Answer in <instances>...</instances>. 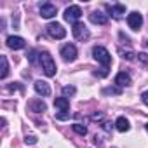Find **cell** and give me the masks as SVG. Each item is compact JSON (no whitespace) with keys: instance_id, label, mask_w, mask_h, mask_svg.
Here are the masks:
<instances>
[{"instance_id":"1","label":"cell","mask_w":148,"mask_h":148,"mask_svg":"<svg viewBox=\"0 0 148 148\" xmlns=\"http://www.w3.org/2000/svg\"><path fill=\"white\" fill-rule=\"evenodd\" d=\"M38 59H40V64H42V70H44L45 75L47 77H54L56 75V63H54L52 56L49 52H40Z\"/></svg>"},{"instance_id":"2","label":"cell","mask_w":148,"mask_h":148,"mask_svg":"<svg viewBox=\"0 0 148 148\" xmlns=\"http://www.w3.org/2000/svg\"><path fill=\"white\" fill-rule=\"evenodd\" d=\"M92 58H94L98 63H101V64H103V68L110 70V64H112V56H110V52H108L105 47L96 45V47L92 49Z\"/></svg>"},{"instance_id":"3","label":"cell","mask_w":148,"mask_h":148,"mask_svg":"<svg viewBox=\"0 0 148 148\" xmlns=\"http://www.w3.org/2000/svg\"><path fill=\"white\" fill-rule=\"evenodd\" d=\"M64 19L68 21V23H71V25H75V23H79V19L82 18V9L79 7V5H70V7H66V11H64Z\"/></svg>"},{"instance_id":"4","label":"cell","mask_w":148,"mask_h":148,"mask_svg":"<svg viewBox=\"0 0 148 148\" xmlns=\"http://www.w3.org/2000/svg\"><path fill=\"white\" fill-rule=\"evenodd\" d=\"M45 28H47V33H49L52 38L61 40V38H64V37H66V30H64V28H63V25H59V23H49Z\"/></svg>"},{"instance_id":"5","label":"cell","mask_w":148,"mask_h":148,"mask_svg":"<svg viewBox=\"0 0 148 148\" xmlns=\"http://www.w3.org/2000/svg\"><path fill=\"white\" fill-rule=\"evenodd\" d=\"M105 9L113 19H120L125 14V5H122V4H106Z\"/></svg>"},{"instance_id":"6","label":"cell","mask_w":148,"mask_h":148,"mask_svg":"<svg viewBox=\"0 0 148 148\" xmlns=\"http://www.w3.org/2000/svg\"><path fill=\"white\" fill-rule=\"evenodd\" d=\"M71 33H73V37H75L77 40H86V38H89V35H91L89 30H87V26L82 25V23H75V25H73Z\"/></svg>"},{"instance_id":"7","label":"cell","mask_w":148,"mask_h":148,"mask_svg":"<svg viewBox=\"0 0 148 148\" xmlns=\"http://www.w3.org/2000/svg\"><path fill=\"white\" fill-rule=\"evenodd\" d=\"M127 25H129L131 30L138 32V30L141 28V25H143V16H141L138 11H132V12L127 16Z\"/></svg>"},{"instance_id":"8","label":"cell","mask_w":148,"mask_h":148,"mask_svg":"<svg viewBox=\"0 0 148 148\" xmlns=\"http://www.w3.org/2000/svg\"><path fill=\"white\" fill-rule=\"evenodd\" d=\"M5 44H7V47L12 49V51H19V49H25V47H26L25 38H23V37H18V35H11V37H7Z\"/></svg>"},{"instance_id":"9","label":"cell","mask_w":148,"mask_h":148,"mask_svg":"<svg viewBox=\"0 0 148 148\" xmlns=\"http://www.w3.org/2000/svg\"><path fill=\"white\" fill-rule=\"evenodd\" d=\"M61 56L64 61H75L77 59V47L73 44H64L61 47Z\"/></svg>"},{"instance_id":"10","label":"cell","mask_w":148,"mask_h":148,"mask_svg":"<svg viewBox=\"0 0 148 148\" xmlns=\"http://www.w3.org/2000/svg\"><path fill=\"white\" fill-rule=\"evenodd\" d=\"M38 11H40V16H42L44 19H51V18H54V16L58 14V9H56V5H54V4H49V2L42 4Z\"/></svg>"},{"instance_id":"11","label":"cell","mask_w":148,"mask_h":148,"mask_svg":"<svg viewBox=\"0 0 148 148\" xmlns=\"http://www.w3.org/2000/svg\"><path fill=\"white\" fill-rule=\"evenodd\" d=\"M33 87H35V92L37 94H40V96H51V87H49V84L45 82V80H37L35 84H33Z\"/></svg>"},{"instance_id":"12","label":"cell","mask_w":148,"mask_h":148,"mask_svg":"<svg viewBox=\"0 0 148 148\" xmlns=\"http://www.w3.org/2000/svg\"><path fill=\"white\" fill-rule=\"evenodd\" d=\"M89 19H91V23H94V25H106V23H108V14H103V12H99V11H94V12L89 14Z\"/></svg>"},{"instance_id":"13","label":"cell","mask_w":148,"mask_h":148,"mask_svg":"<svg viewBox=\"0 0 148 148\" xmlns=\"http://www.w3.org/2000/svg\"><path fill=\"white\" fill-rule=\"evenodd\" d=\"M115 84H117V87H127V86H131V77H129V73H125V71H120L119 75L115 77Z\"/></svg>"},{"instance_id":"14","label":"cell","mask_w":148,"mask_h":148,"mask_svg":"<svg viewBox=\"0 0 148 148\" xmlns=\"http://www.w3.org/2000/svg\"><path fill=\"white\" fill-rule=\"evenodd\" d=\"M28 106H30V110L35 112V113H42V112L47 110V105H45L42 99H32V101L28 103Z\"/></svg>"},{"instance_id":"15","label":"cell","mask_w":148,"mask_h":148,"mask_svg":"<svg viewBox=\"0 0 148 148\" xmlns=\"http://www.w3.org/2000/svg\"><path fill=\"white\" fill-rule=\"evenodd\" d=\"M54 106L59 108L61 112H68V110H70V99L64 98V96H63V98H56V99H54Z\"/></svg>"},{"instance_id":"16","label":"cell","mask_w":148,"mask_h":148,"mask_svg":"<svg viewBox=\"0 0 148 148\" xmlns=\"http://www.w3.org/2000/svg\"><path fill=\"white\" fill-rule=\"evenodd\" d=\"M115 127H117V131H120V132H127V131L131 129L129 120H127L125 117H119L117 122H115Z\"/></svg>"},{"instance_id":"17","label":"cell","mask_w":148,"mask_h":148,"mask_svg":"<svg viewBox=\"0 0 148 148\" xmlns=\"http://www.w3.org/2000/svg\"><path fill=\"white\" fill-rule=\"evenodd\" d=\"M0 61H2V71H0V79H5L7 73H9V63H7V58L5 56H0Z\"/></svg>"},{"instance_id":"18","label":"cell","mask_w":148,"mask_h":148,"mask_svg":"<svg viewBox=\"0 0 148 148\" xmlns=\"http://www.w3.org/2000/svg\"><path fill=\"white\" fill-rule=\"evenodd\" d=\"M119 54H120V56H122L124 59H127V61H132V59L136 58V54H134V52H132L131 49H127V51H125V49L119 47Z\"/></svg>"},{"instance_id":"19","label":"cell","mask_w":148,"mask_h":148,"mask_svg":"<svg viewBox=\"0 0 148 148\" xmlns=\"http://www.w3.org/2000/svg\"><path fill=\"white\" fill-rule=\"evenodd\" d=\"M71 129L75 131L77 134H80V136H86V134H87V127H86L84 124H73Z\"/></svg>"},{"instance_id":"20","label":"cell","mask_w":148,"mask_h":148,"mask_svg":"<svg viewBox=\"0 0 148 148\" xmlns=\"http://www.w3.org/2000/svg\"><path fill=\"white\" fill-rule=\"evenodd\" d=\"M75 92H77V89L73 87V86H64V87H63V96H64V98H66V96H73Z\"/></svg>"},{"instance_id":"21","label":"cell","mask_w":148,"mask_h":148,"mask_svg":"<svg viewBox=\"0 0 148 148\" xmlns=\"http://www.w3.org/2000/svg\"><path fill=\"white\" fill-rule=\"evenodd\" d=\"M103 94H122V89L120 87H106V89H103Z\"/></svg>"},{"instance_id":"22","label":"cell","mask_w":148,"mask_h":148,"mask_svg":"<svg viewBox=\"0 0 148 148\" xmlns=\"http://www.w3.org/2000/svg\"><path fill=\"white\" fill-rule=\"evenodd\" d=\"M26 56H28V61H30V63H37V56H40V54H38L35 49H32V51H28Z\"/></svg>"},{"instance_id":"23","label":"cell","mask_w":148,"mask_h":148,"mask_svg":"<svg viewBox=\"0 0 148 148\" xmlns=\"http://www.w3.org/2000/svg\"><path fill=\"white\" fill-rule=\"evenodd\" d=\"M56 119H58V120H66V119H70V112H61V113H56Z\"/></svg>"},{"instance_id":"24","label":"cell","mask_w":148,"mask_h":148,"mask_svg":"<svg viewBox=\"0 0 148 148\" xmlns=\"http://www.w3.org/2000/svg\"><path fill=\"white\" fill-rule=\"evenodd\" d=\"M25 143L26 145H37V136H26L25 138Z\"/></svg>"},{"instance_id":"25","label":"cell","mask_w":148,"mask_h":148,"mask_svg":"<svg viewBox=\"0 0 148 148\" xmlns=\"http://www.w3.org/2000/svg\"><path fill=\"white\" fill-rule=\"evenodd\" d=\"M136 56L139 58V61H141V63H145V64L148 63V54H145V52H139V54H136Z\"/></svg>"},{"instance_id":"26","label":"cell","mask_w":148,"mask_h":148,"mask_svg":"<svg viewBox=\"0 0 148 148\" xmlns=\"http://www.w3.org/2000/svg\"><path fill=\"white\" fill-rule=\"evenodd\" d=\"M101 125H103V129H105L106 132H110V131H112V122H108V120H103V124H101Z\"/></svg>"},{"instance_id":"27","label":"cell","mask_w":148,"mask_h":148,"mask_svg":"<svg viewBox=\"0 0 148 148\" xmlns=\"http://www.w3.org/2000/svg\"><path fill=\"white\" fill-rule=\"evenodd\" d=\"M119 37L124 40V44H131V38H129V37H125V35H124V32H120V33H119Z\"/></svg>"},{"instance_id":"28","label":"cell","mask_w":148,"mask_h":148,"mask_svg":"<svg viewBox=\"0 0 148 148\" xmlns=\"http://www.w3.org/2000/svg\"><path fill=\"white\" fill-rule=\"evenodd\" d=\"M141 99H143V103L148 106V91H145V92L141 94Z\"/></svg>"},{"instance_id":"29","label":"cell","mask_w":148,"mask_h":148,"mask_svg":"<svg viewBox=\"0 0 148 148\" xmlns=\"http://www.w3.org/2000/svg\"><path fill=\"white\" fill-rule=\"evenodd\" d=\"M14 89H19V91H23V87H21V86H18V82H16V84H12V86H9V91H14Z\"/></svg>"},{"instance_id":"30","label":"cell","mask_w":148,"mask_h":148,"mask_svg":"<svg viewBox=\"0 0 148 148\" xmlns=\"http://www.w3.org/2000/svg\"><path fill=\"white\" fill-rule=\"evenodd\" d=\"M145 45H146V47H148V40H145Z\"/></svg>"},{"instance_id":"31","label":"cell","mask_w":148,"mask_h":148,"mask_svg":"<svg viewBox=\"0 0 148 148\" xmlns=\"http://www.w3.org/2000/svg\"><path fill=\"white\" fill-rule=\"evenodd\" d=\"M145 129H146V132H148V124H146V125H145Z\"/></svg>"}]
</instances>
